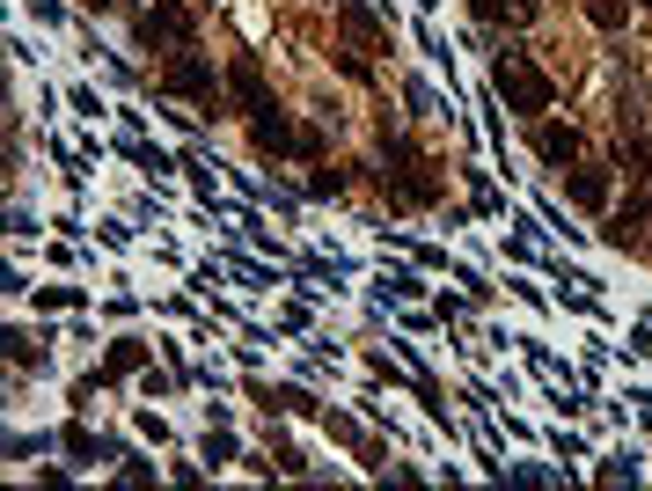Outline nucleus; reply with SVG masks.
<instances>
[{"label": "nucleus", "instance_id": "nucleus-1", "mask_svg": "<svg viewBox=\"0 0 652 491\" xmlns=\"http://www.w3.org/2000/svg\"><path fill=\"white\" fill-rule=\"evenodd\" d=\"M492 88H498V104L506 110H521V118H550V104H557V81H550L543 67H535L521 45H506V52L492 59Z\"/></svg>", "mask_w": 652, "mask_h": 491}, {"label": "nucleus", "instance_id": "nucleus-2", "mask_svg": "<svg viewBox=\"0 0 652 491\" xmlns=\"http://www.w3.org/2000/svg\"><path fill=\"white\" fill-rule=\"evenodd\" d=\"M382 155H388L382 184H396V198H404V206H433V198H441V176H433V161H425L404 132H388V118H382Z\"/></svg>", "mask_w": 652, "mask_h": 491}, {"label": "nucleus", "instance_id": "nucleus-3", "mask_svg": "<svg viewBox=\"0 0 652 491\" xmlns=\"http://www.w3.org/2000/svg\"><path fill=\"white\" fill-rule=\"evenodd\" d=\"M161 88H169V96H191V104H213V110H220V73H213V59L198 52V45H177V52H169V67H161Z\"/></svg>", "mask_w": 652, "mask_h": 491}, {"label": "nucleus", "instance_id": "nucleus-4", "mask_svg": "<svg viewBox=\"0 0 652 491\" xmlns=\"http://www.w3.org/2000/svg\"><path fill=\"white\" fill-rule=\"evenodd\" d=\"M132 37H140V45H169V52H177V45H191V37H198V8H191V0H155V8H140V16H132Z\"/></svg>", "mask_w": 652, "mask_h": 491}, {"label": "nucleus", "instance_id": "nucleus-5", "mask_svg": "<svg viewBox=\"0 0 652 491\" xmlns=\"http://www.w3.org/2000/svg\"><path fill=\"white\" fill-rule=\"evenodd\" d=\"M564 198H572V206L580 213H609V198H616V169H609V161H572V169H564Z\"/></svg>", "mask_w": 652, "mask_h": 491}, {"label": "nucleus", "instance_id": "nucleus-6", "mask_svg": "<svg viewBox=\"0 0 652 491\" xmlns=\"http://www.w3.org/2000/svg\"><path fill=\"white\" fill-rule=\"evenodd\" d=\"M535 155L550 161V169H572V161L586 155L580 140V125H557V118H535Z\"/></svg>", "mask_w": 652, "mask_h": 491}, {"label": "nucleus", "instance_id": "nucleus-7", "mask_svg": "<svg viewBox=\"0 0 652 491\" xmlns=\"http://www.w3.org/2000/svg\"><path fill=\"white\" fill-rule=\"evenodd\" d=\"M249 140H257V155H300V132H294V118H286L279 104H265L257 118H249Z\"/></svg>", "mask_w": 652, "mask_h": 491}, {"label": "nucleus", "instance_id": "nucleus-8", "mask_svg": "<svg viewBox=\"0 0 652 491\" xmlns=\"http://www.w3.org/2000/svg\"><path fill=\"white\" fill-rule=\"evenodd\" d=\"M470 8H476V22H492V30L498 22H506V30H528L535 22V0H470Z\"/></svg>", "mask_w": 652, "mask_h": 491}, {"label": "nucleus", "instance_id": "nucleus-9", "mask_svg": "<svg viewBox=\"0 0 652 491\" xmlns=\"http://www.w3.org/2000/svg\"><path fill=\"white\" fill-rule=\"evenodd\" d=\"M228 88H235V104L249 110V118H257V110L271 104L265 96V73H257V59H235V73H228Z\"/></svg>", "mask_w": 652, "mask_h": 491}, {"label": "nucleus", "instance_id": "nucleus-10", "mask_svg": "<svg viewBox=\"0 0 652 491\" xmlns=\"http://www.w3.org/2000/svg\"><path fill=\"white\" fill-rule=\"evenodd\" d=\"M337 30L353 37V45H382V22H374V8H359V0H337Z\"/></svg>", "mask_w": 652, "mask_h": 491}, {"label": "nucleus", "instance_id": "nucleus-11", "mask_svg": "<svg viewBox=\"0 0 652 491\" xmlns=\"http://www.w3.org/2000/svg\"><path fill=\"white\" fill-rule=\"evenodd\" d=\"M586 22L594 30H623L631 22V0H586Z\"/></svg>", "mask_w": 652, "mask_h": 491}, {"label": "nucleus", "instance_id": "nucleus-12", "mask_svg": "<svg viewBox=\"0 0 652 491\" xmlns=\"http://www.w3.org/2000/svg\"><path fill=\"white\" fill-rule=\"evenodd\" d=\"M147 367V345L140 337H118V345H110V374H140Z\"/></svg>", "mask_w": 652, "mask_h": 491}, {"label": "nucleus", "instance_id": "nucleus-13", "mask_svg": "<svg viewBox=\"0 0 652 491\" xmlns=\"http://www.w3.org/2000/svg\"><path fill=\"white\" fill-rule=\"evenodd\" d=\"M308 192H316V198H337V192H345V169H316V176H308Z\"/></svg>", "mask_w": 652, "mask_h": 491}, {"label": "nucleus", "instance_id": "nucleus-14", "mask_svg": "<svg viewBox=\"0 0 652 491\" xmlns=\"http://www.w3.org/2000/svg\"><path fill=\"white\" fill-rule=\"evenodd\" d=\"M638 8H645V16H652V0H638Z\"/></svg>", "mask_w": 652, "mask_h": 491}]
</instances>
